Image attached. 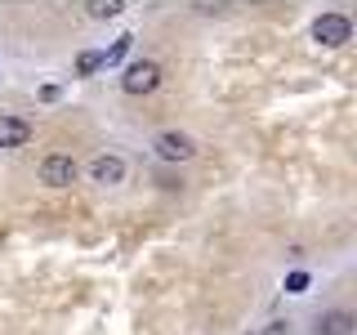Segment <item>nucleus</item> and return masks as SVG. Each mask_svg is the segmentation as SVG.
Here are the masks:
<instances>
[{
  "label": "nucleus",
  "mask_w": 357,
  "mask_h": 335,
  "mask_svg": "<svg viewBox=\"0 0 357 335\" xmlns=\"http://www.w3.org/2000/svg\"><path fill=\"white\" fill-rule=\"evenodd\" d=\"M161 85V63H152V59H134L130 67H126V76H121V89L126 94H152V89Z\"/></svg>",
  "instance_id": "1"
},
{
  "label": "nucleus",
  "mask_w": 357,
  "mask_h": 335,
  "mask_svg": "<svg viewBox=\"0 0 357 335\" xmlns=\"http://www.w3.org/2000/svg\"><path fill=\"white\" fill-rule=\"evenodd\" d=\"M76 179H81V165H76L67 152H50V156L40 161V184H50V188H72Z\"/></svg>",
  "instance_id": "2"
},
{
  "label": "nucleus",
  "mask_w": 357,
  "mask_h": 335,
  "mask_svg": "<svg viewBox=\"0 0 357 335\" xmlns=\"http://www.w3.org/2000/svg\"><path fill=\"white\" fill-rule=\"evenodd\" d=\"M312 40L326 45V50H340V45L353 40V22L344 14H321L317 22H312Z\"/></svg>",
  "instance_id": "3"
},
{
  "label": "nucleus",
  "mask_w": 357,
  "mask_h": 335,
  "mask_svg": "<svg viewBox=\"0 0 357 335\" xmlns=\"http://www.w3.org/2000/svg\"><path fill=\"white\" fill-rule=\"evenodd\" d=\"M85 174H89V184H98V188H116V184H126V161H121L116 152H98L94 161L85 165Z\"/></svg>",
  "instance_id": "4"
},
{
  "label": "nucleus",
  "mask_w": 357,
  "mask_h": 335,
  "mask_svg": "<svg viewBox=\"0 0 357 335\" xmlns=\"http://www.w3.org/2000/svg\"><path fill=\"white\" fill-rule=\"evenodd\" d=\"M152 148H156V156H161V161H188V156L197 152V143L188 139L183 130H161Z\"/></svg>",
  "instance_id": "5"
},
{
  "label": "nucleus",
  "mask_w": 357,
  "mask_h": 335,
  "mask_svg": "<svg viewBox=\"0 0 357 335\" xmlns=\"http://www.w3.org/2000/svg\"><path fill=\"white\" fill-rule=\"evenodd\" d=\"M27 143H31V121L0 117V148H27Z\"/></svg>",
  "instance_id": "6"
},
{
  "label": "nucleus",
  "mask_w": 357,
  "mask_h": 335,
  "mask_svg": "<svg viewBox=\"0 0 357 335\" xmlns=\"http://www.w3.org/2000/svg\"><path fill=\"white\" fill-rule=\"evenodd\" d=\"M353 327H357V318L349 308H331L317 318V335H353Z\"/></svg>",
  "instance_id": "7"
},
{
  "label": "nucleus",
  "mask_w": 357,
  "mask_h": 335,
  "mask_svg": "<svg viewBox=\"0 0 357 335\" xmlns=\"http://www.w3.org/2000/svg\"><path fill=\"white\" fill-rule=\"evenodd\" d=\"M130 50H134V36L126 31V36H116V40H112V50H103V67H116V63L126 59Z\"/></svg>",
  "instance_id": "8"
},
{
  "label": "nucleus",
  "mask_w": 357,
  "mask_h": 335,
  "mask_svg": "<svg viewBox=\"0 0 357 335\" xmlns=\"http://www.w3.org/2000/svg\"><path fill=\"white\" fill-rule=\"evenodd\" d=\"M126 0H89V18H116Z\"/></svg>",
  "instance_id": "9"
},
{
  "label": "nucleus",
  "mask_w": 357,
  "mask_h": 335,
  "mask_svg": "<svg viewBox=\"0 0 357 335\" xmlns=\"http://www.w3.org/2000/svg\"><path fill=\"white\" fill-rule=\"evenodd\" d=\"M98 67H103V54H98V50H85L81 59H76V76H89V72H98Z\"/></svg>",
  "instance_id": "10"
},
{
  "label": "nucleus",
  "mask_w": 357,
  "mask_h": 335,
  "mask_svg": "<svg viewBox=\"0 0 357 335\" xmlns=\"http://www.w3.org/2000/svg\"><path fill=\"white\" fill-rule=\"evenodd\" d=\"M286 290H290V295H304V290H308V273H290L286 277Z\"/></svg>",
  "instance_id": "11"
},
{
  "label": "nucleus",
  "mask_w": 357,
  "mask_h": 335,
  "mask_svg": "<svg viewBox=\"0 0 357 335\" xmlns=\"http://www.w3.org/2000/svg\"><path fill=\"white\" fill-rule=\"evenodd\" d=\"M264 335H290V322H268Z\"/></svg>",
  "instance_id": "12"
}]
</instances>
